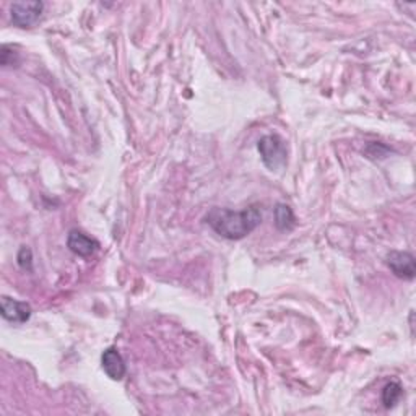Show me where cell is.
Wrapping results in <instances>:
<instances>
[{
    "label": "cell",
    "instance_id": "cell-1",
    "mask_svg": "<svg viewBox=\"0 0 416 416\" xmlns=\"http://www.w3.org/2000/svg\"><path fill=\"white\" fill-rule=\"evenodd\" d=\"M205 221L212 226L216 235L223 236L226 240L236 241L251 235L262 223V210L257 205L244 208L241 212L215 207L205 216Z\"/></svg>",
    "mask_w": 416,
    "mask_h": 416
},
{
    "label": "cell",
    "instance_id": "cell-2",
    "mask_svg": "<svg viewBox=\"0 0 416 416\" xmlns=\"http://www.w3.org/2000/svg\"><path fill=\"white\" fill-rule=\"evenodd\" d=\"M259 153L262 157L264 164L267 166L270 171L281 169L286 164V145L283 138L279 135H265L259 140Z\"/></svg>",
    "mask_w": 416,
    "mask_h": 416
},
{
    "label": "cell",
    "instance_id": "cell-3",
    "mask_svg": "<svg viewBox=\"0 0 416 416\" xmlns=\"http://www.w3.org/2000/svg\"><path fill=\"white\" fill-rule=\"evenodd\" d=\"M44 12L43 2H13L10 7L12 23L18 28H30L40 21Z\"/></svg>",
    "mask_w": 416,
    "mask_h": 416
},
{
    "label": "cell",
    "instance_id": "cell-4",
    "mask_svg": "<svg viewBox=\"0 0 416 416\" xmlns=\"http://www.w3.org/2000/svg\"><path fill=\"white\" fill-rule=\"evenodd\" d=\"M387 265L395 274L398 279L413 280L416 274L415 257L410 252H398L392 251L387 255Z\"/></svg>",
    "mask_w": 416,
    "mask_h": 416
},
{
    "label": "cell",
    "instance_id": "cell-5",
    "mask_svg": "<svg viewBox=\"0 0 416 416\" xmlns=\"http://www.w3.org/2000/svg\"><path fill=\"white\" fill-rule=\"evenodd\" d=\"M0 310H2L4 319L13 324H25L26 320L31 317V306L28 303L16 301L9 296L2 298V304H0Z\"/></svg>",
    "mask_w": 416,
    "mask_h": 416
},
{
    "label": "cell",
    "instance_id": "cell-6",
    "mask_svg": "<svg viewBox=\"0 0 416 416\" xmlns=\"http://www.w3.org/2000/svg\"><path fill=\"white\" fill-rule=\"evenodd\" d=\"M67 247L75 255H80V257H90L94 252L98 251L99 242L93 237L86 236L85 232L79 230H72L67 237Z\"/></svg>",
    "mask_w": 416,
    "mask_h": 416
},
{
    "label": "cell",
    "instance_id": "cell-7",
    "mask_svg": "<svg viewBox=\"0 0 416 416\" xmlns=\"http://www.w3.org/2000/svg\"><path fill=\"white\" fill-rule=\"evenodd\" d=\"M103 369L113 381H122L125 376V363L122 359L120 353L114 347L108 348L101 356Z\"/></svg>",
    "mask_w": 416,
    "mask_h": 416
},
{
    "label": "cell",
    "instance_id": "cell-8",
    "mask_svg": "<svg viewBox=\"0 0 416 416\" xmlns=\"http://www.w3.org/2000/svg\"><path fill=\"white\" fill-rule=\"evenodd\" d=\"M275 225L280 231H291L295 228L296 220L293 210L285 203H279L275 208Z\"/></svg>",
    "mask_w": 416,
    "mask_h": 416
},
{
    "label": "cell",
    "instance_id": "cell-9",
    "mask_svg": "<svg viewBox=\"0 0 416 416\" xmlns=\"http://www.w3.org/2000/svg\"><path fill=\"white\" fill-rule=\"evenodd\" d=\"M403 395V387L398 382H390L382 390V403L386 408H392Z\"/></svg>",
    "mask_w": 416,
    "mask_h": 416
},
{
    "label": "cell",
    "instance_id": "cell-10",
    "mask_svg": "<svg viewBox=\"0 0 416 416\" xmlns=\"http://www.w3.org/2000/svg\"><path fill=\"white\" fill-rule=\"evenodd\" d=\"M18 264L23 270H31V251L28 247H21L18 254Z\"/></svg>",
    "mask_w": 416,
    "mask_h": 416
}]
</instances>
